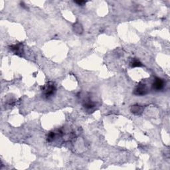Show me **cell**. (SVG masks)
<instances>
[{
	"mask_svg": "<svg viewBox=\"0 0 170 170\" xmlns=\"http://www.w3.org/2000/svg\"><path fill=\"white\" fill-rule=\"evenodd\" d=\"M75 3H77L78 6H83L84 4L86 3V1H75Z\"/></svg>",
	"mask_w": 170,
	"mask_h": 170,
	"instance_id": "8",
	"label": "cell"
},
{
	"mask_svg": "<svg viewBox=\"0 0 170 170\" xmlns=\"http://www.w3.org/2000/svg\"><path fill=\"white\" fill-rule=\"evenodd\" d=\"M10 49L17 55H21V54L23 53V46L22 43L11 45L10 47Z\"/></svg>",
	"mask_w": 170,
	"mask_h": 170,
	"instance_id": "4",
	"label": "cell"
},
{
	"mask_svg": "<svg viewBox=\"0 0 170 170\" xmlns=\"http://www.w3.org/2000/svg\"><path fill=\"white\" fill-rule=\"evenodd\" d=\"M83 106L86 108H88V109H90V108H94L95 106V104L94 102H92L90 98H87V99H85L84 100V102H83Z\"/></svg>",
	"mask_w": 170,
	"mask_h": 170,
	"instance_id": "5",
	"label": "cell"
},
{
	"mask_svg": "<svg viewBox=\"0 0 170 170\" xmlns=\"http://www.w3.org/2000/svg\"><path fill=\"white\" fill-rule=\"evenodd\" d=\"M165 81L161 78L156 77L152 84V88L155 91H160L164 89L165 87Z\"/></svg>",
	"mask_w": 170,
	"mask_h": 170,
	"instance_id": "2",
	"label": "cell"
},
{
	"mask_svg": "<svg viewBox=\"0 0 170 170\" xmlns=\"http://www.w3.org/2000/svg\"><path fill=\"white\" fill-rule=\"evenodd\" d=\"M142 111V107L141 106H139V105H136V106H132V112L135 114H140Z\"/></svg>",
	"mask_w": 170,
	"mask_h": 170,
	"instance_id": "6",
	"label": "cell"
},
{
	"mask_svg": "<svg viewBox=\"0 0 170 170\" xmlns=\"http://www.w3.org/2000/svg\"><path fill=\"white\" fill-rule=\"evenodd\" d=\"M131 66L132 67H137V66H142V64L141 62L139 61L137 59H134L132 60V61L131 62Z\"/></svg>",
	"mask_w": 170,
	"mask_h": 170,
	"instance_id": "7",
	"label": "cell"
},
{
	"mask_svg": "<svg viewBox=\"0 0 170 170\" xmlns=\"http://www.w3.org/2000/svg\"><path fill=\"white\" fill-rule=\"evenodd\" d=\"M56 91V85L52 82L47 83L42 87V94L47 99H49L53 97L55 94Z\"/></svg>",
	"mask_w": 170,
	"mask_h": 170,
	"instance_id": "1",
	"label": "cell"
},
{
	"mask_svg": "<svg viewBox=\"0 0 170 170\" xmlns=\"http://www.w3.org/2000/svg\"><path fill=\"white\" fill-rule=\"evenodd\" d=\"M148 92V89L147 86L145 84L140 83L136 87L134 94L137 96H143L146 94Z\"/></svg>",
	"mask_w": 170,
	"mask_h": 170,
	"instance_id": "3",
	"label": "cell"
}]
</instances>
